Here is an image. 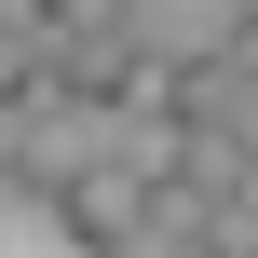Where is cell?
<instances>
[{
  "label": "cell",
  "instance_id": "1",
  "mask_svg": "<svg viewBox=\"0 0 258 258\" xmlns=\"http://www.w3.org/2000/svg\"><path fill=\"white\" fill-rule=\"evenodd\" d=\"M41 95H82V109H150V54H136L122 0L54 27V68H41Z\"/></svg>",
  "mask_w": 258,
  "mask_h": 258
},
{
  "label": "cell",
  "instance_id": "2",
  "mask_svg": "<svg viewBox=\"0 0 258 258\" xmlns=\"http://www.w3.org/2000/svg\"><path fill=\"white\" fill-rule=\"evenodd\" d=\"M245 14L258 0H122V27H136L150 68H218V54H245Z\"/></svg>",
  "mask_w": 258,
  "mask_h": 258
},
{
  "label": "cell",
  "instance_id": "3",
  "mask_svg": "<svg viewBox=\"0 0 258 258\" xmlns=\"http://www.w3.org/2000/svg\"><path fill=\"white\" fill-rule=\"evenodd\" d=\"M204 218H218L204 190H177V177H150V204H136L122 231H95L82 258H204Z\"/></svg>",
  "mask_w": 258,
  "mask_h": 258
},
{
  "label": "cell",
  "instance_id": "4",
  "mask_svg": "<svg viewBox=\"0 0 258 258\" xmlns=\"http://www.w3.org/2000/svg\"><path fill=\"white\" fill-rule=\"evenodd\" d=\"M204 258H258V190H245V204H218V218H204Z\"/></svg>",
  "mask_w": 258,
  "mask_h": 258
}]
</instances>
